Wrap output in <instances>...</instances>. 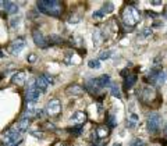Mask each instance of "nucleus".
<instances>
[{
	"label": "nucleus",
	"instance_id": "nucleus-1",
	"mask_svg": "<svg viewBox=\"0 0 167 146\" xmlns=\"http://www.w3.org/2000/svg\"><path fill=\"white\" fill-rule=\"evenodd\" d=\"M39 11L52 17H59L63 11V6L57 0H41L36 3Z\"/></svg>",
	"mask_w": 167,
	"mask_h": 146
},
{
	"label": "nucleus",
	"instance_id": "nucleus-35",
	"mask_svg": "<svg viewBox=\"0 0 167 146\" xmlns=\"http://www.w3.org/2000/svg\"><path fill=\"white\" fill-rule=\"evenodd\" d=\"M164 135L167 136V124H166V127H164Z\"/></svg>",
	"mask_w": 167,
	"mask_h": 146
},
{
	"label": "nucleus",
	"instance_id": "nucleus-33",
	"mask_svg": "<svg viewBox=\"0 0 167 146\" xmlns=\"http://www.w3.org/2000/svg\"><path fill=\"white\" fill-rule=\"evenodd\" d=\"M35 59H36V57H35V54H31V56L27 57V60H28V61H35Z\"/></svg>",
	"mask_w": 167,
	"mask_h": 146
},
{
	"label": "nucleus",
	"instance_id": "nucleus-11",
	"mask_svg": "<svg viewBox=\"0 0 167 146\" xmlns=\"http://www.w3.org/2000/svg\"><path fill=\"white\" fill-rule=\"evenodd\" d=\"M32 38H33L35 45H36L38 47H42V49L48 47V41H46V38L42 35L41 31H33V32H32Z\"/></svg>",
	"mask_w": 167,
	"mask_h": 146
},
{
	"label": "nucleus",
	"instance_id": "nucleus-9",
	"mask_svg": "<svg viewBox=\"0 0 167 146\" xmlns=\"http://www.w3.org/2000/svg\"><path fill=\"white\" fill-rule=\"evenodd\" d=\"M86 121V114L84 111H75V113L70 117V122L74 127H82L84 122Z\"/></svg>",
	"mask_w": 167,
	"mask_h": 146
},
{
	"label": "nucleus",
	"instance_id": "nucleus-8",
	"mask_svg": "<svg viewBox=\"0 0 167 146\" xmlns=\"http://www.w3.org/2000/svg\"><path fill=\"white\" fill-rule=\"evenodd\" d=\"M45 111L46 114H49V116H56L61 111V103L59 99H52L50 102H48V104L45 107Z\"/></svg>",
	"mask_w": 167,
	"mask_h": 146
},
{
	"label": "nucleus",
	"instance_id": "nucleus-5",
	"mask_svg": "<svg viewBox=\"0 0 167 146\" xmlns=\"http://www.w3.org/2000/svg\"><path fill=\"white\" fill-rule=\"evenodd\" d=\"M21 142H22V134H20L16 128L6 132V135H4V146H18Z\"/></svg>",
	"mask_w": 167,
	"mask_h": 146
},
{
	"label": "nucleus",
	"instance_id": "nucleus-7",
	"mask_svg": "<svg viewBox=\"0 0 167 146\" xmlns=\"http://www.w3.org/2000/svg\"><path fill=\"white\" fill-rule=\"evenodd\" d=\"M42 93L38 90L36 85H35V79H31L29 81V85H28V89H27V102H28V104H33L39 99Z\"/></svg>",
	"mask_w": 167,
	"mask_h": 146
},
{
	"label": "nucleus",
	"instance_id": "nucleus-20",
	"mask_svg": "<svg viewBox=\"0 0 167 146\" xmlns=\"http://www.w3.org/2000/svg\"><path fill=\"white\" fill-rule=\"evenodd\" d=\"M113 10H114V4L110 3V1L105 3V4H103V7L100 8V11H102L105 16H106V14H110V13H113Z\"/></svg>",
	"mask_w": 167,
	"mask_h": 146
},
{
	"label": "nucleus",
	"instance_id": "nucleus-22",
	"mask_svg": "<svg viewBox=\"0 0 167 146\" xmlns=\"http://www.w3.org/2000/svg\"><path fill=\"white\" fill-rule=\"evenodd\" d=\"M135 82H137V75H130V77H127L125 78V88L127 89L132 88Z\"/></svg>",
	"mask_w": 167,
	"mask_h": 146
},
{
	"label": "nucleus",
	"instance_id": "nucleus-17",
	"mask_svg": "<svg viewBox=\"0 0 167 146\" xmlns=\"http://www.w3.org/2000/svg\"><path fill=\"white\" fill-rule=\"evenodd\" d=\"M137 124H138V116L135 113H130L128 117H127V122H125L127 128H135Z\"/></svg>",
	"mask_w": 167,
	"mask_h": 146
},
{
	"label": "nucleus",
	"instance_id": "nucleus-38",
	"mask_svg": "<svg viewBox=\"0 0 167 146\" xmlns=\"http://www.w3.org/2000/svg\"><path fill=\"white\" fill-rule=\"evenodd\" d=\"M92 146H98V145H92Z\"/></svg>",
	"mask_w": 167,
	"mask_h": 146
},
{
	"label": "nucleus",
	"instance_id": "nucleus-26",
	"mask_svg": "<svg viewBox=\"0 0 167 146\" xmlns=\"http://www.w3.org/2000/svg\"><path fill=\"white\" fill-rule=\"evenodd\" d=\"M111 54H113V52H111V50H106V52H102L100 54H99V59H98V60H106V59H110Z\"/></svg>",
	"mask_w": 167,
	"mask_h": 146
},
{
	"label": "nucleus",
	"instance_id": "nucleus-27",
	"mask_svg": "<svg viewBox=\"0 0 167 146\" xmlns=\"http://www.w3.org/2000/svg\"><path fill=\"white\" fill-rule=\"evenodd\" d=\"M152 35V29L151 28H143L142 32L139 33V38H148Z\"/></svg>",
	"mask_w": 167,
	"mask_h": 146
},
{
	"label": "nucleus",
	"instance_id": "nucleus-37",
	"mask_svg": "<svg viewBox=\"0 0 167 146\" xmlns=\"http://www.w3.org/2000/svg\"><path fill=\"white\" fill-rule=\"evenodd\" d=\"M4 4V1H0V7H1V6H3Z\"/></svg>",
	"mask_w": 167,
	"mask_h": 146
},
{
	"label": "nucleus",
	"instance_id": "nucleus-16",
	"mask_svg": "<svg viewBox=\"0 0 167 146\" xmlns=\"http://www.w3.org/2000/svg\"><path fill=\"white\" fill-rule=\"evenodd\" d=\"M67 93L68 95H75V96H79V95L84 93V88L77 84H74V85H70L67 88Z\"/></svg>",
	"mask_w": 167,
	"mask_h": 146
},
{
	"label": "nucleus",
	"instance_id": "nucleus-13",
	"mask_svg": "<svg viewBox=\"0 0 167 146\" xmlns=\"http://www.w3.org/2000/svg\"><path fill=\"white\" fill-rule=\"evenodd\" d=\"M25 79H27V74L24 71H17L16 74H13V77H11V82L13 84H17V85H24Z\"/></svg>",
	"mask_w": 167,
	"mask_h": 146
},
{
	"label": "nucleus",
	"instance_id": "nucleus-23",
	"mask_svg": "<svg viewBox=\"0 0 167 146\" xmlns=\"http://www.w3.org/2000/svg\"><path fill=\"white\" fill-rule=\"evenodd\" d=\"M88 67H89V68H92V70H99L102 65H100V61L96 59V60H89V61H88Z\"/></svg>",
	"mask_w": 167,
	"mask_h": 146
},
{
	"label": "nucleus",
	"instance_id": "nucleus-10",
	"mask_svg": "<svg viewBox=\"0 0 167 146\" xmlns=\"http://www.w3.org/2000/svg\"><path fill=\"white\" fill-rule=\"evenodd\" d=\"M25 47V41L22 39V38H18V39H16V41L11 43V46H10V53L11 54H14V56H17V54H20L21 50Z\"/></svg>",
	"mask_w": 167,
	"mask_h": 146
},
{
	"label": "nucleus",
	"instance_id": "nucleus-4",
	"mask_svg": "<svg viewBox=\"0 0 167 146\" xmlns=\"http://www.w3.org/2000/svg\"><path fill=\"white\" fill-rule=\"evenodd\" d=\"M162 121L163 118L159 113H151L148 116V121H146V125H148V130L151 134H157L160 130V125H162Z\"/></svg>",
	"mask_w": 167,
	"mask_h": 146
},
{
	"label": "nucleus",
	"instance_id": "nucleus-25",
	"mask_svg": "<svg viewBox=\"0 0 167 146\" xmlns=\"http://www.w3.org/2000/svg\"><path fill=\"white\" fill-rule=\"evenodd\" d=\"M111 95L114 97H117V99H121V92H120V88H118L116 84L111 85Z\"/></svg>",
	"mask_w": 167,
	"mask_h": 146
},
{
	"label": "nucleus",
	"instance_id": "nucleus-14",
	"mask_svg": "<svg viewBox=\"0 0 167 146\" xmlns=\"http://www.w3.org/2000/svg\"><path fill=\"white\" fill-rule=\"evenodd\" d=\"M29 120L28 118H22L21 121H18L17 122V125H16V130L20 132V134H22L24 135V132H27L28 131V128H29Z\"/></svg>",
	"mask_w": 167,
	"mask_h": 146
},
{
	"label": "nucleus",
	"instance_id": "nucleus-32",
	"mask_svg": "<svg viewBox=\"0 0 167 146\" xmlns=\"http://www.w3.org/2000/svg\"><path fill=\"white\" fill-rule=\"evenodd\" d=\"M109 125L110 127L116 125V118H114V116H109Z\"/></svg>",
	"mask_w": 167,
	"mask_h": 146
},
{
	"label": "nucleus",
	"instance_id": "nucleus-31",
	"mask_svg": "<svg viewBox=\"0 0 167 146\" xmlns=\"http://www.w3.org/2000/svg\"><path fill=\"white\" fill-rule=\"evenodd\" d=\"M43 78H45L46 81L49 82V85H50V84H53V82H54V79H53V78H52V75H49V74H45V75H43Z\"/></svg>",
	"mask_w": 167,
	"mask_h": 146
},
{
	"label": "nucleus",
	"instance_id": "nucleus-2",
	"mask_svg": "<svg viewBox=\"0 0 167 146\" xmlns=\"http://www.w3.org/2000/svg\"><path fill=\"white\" fill-rule=\"evenodd\" d=\"M110 84V75H102V77H98V78H92V79H88L85 84V88L88 90H91L92 93H98L103 88H106L107 85Z\"/></svg>",
	"mask_w": 167,
	"mask_h": 146
},
{
	"label": "nucleus",
	"instance_id": "nucleus-30",
	"mask_svg": "<svg viewBox=\"0 0 167 146\" xmlns=\"http://www.w3.org/2000/svg\"><path fill=\"white\" fill-rule=\"evenodd\" d=\"M130 146H145V143H143L141 139H134V141L130 143Z\"/></svg>",
	"mask_w": 167,
	"mask_h": 146
},
{
	"label": "nucleus",
	"instance_id": "nucleus-19",
	"mask_svg": "<svg viewBox=\"0 0 167 146\" xmlns=\"http://www.w3.org/2000/svg\"><path fill=\"white\" fill-rule=\"evenodd\" d=\"M95 135H96V138L98 139H103L109 135V130H107L106 127H99L98 130H96V134Z\"/></svg>",
	"mask_w": 167,
	"mask_h": 146
},
{
	"label": "nucleus",
	"instance_id": "nucleus-12",
	"mask_svg": "<svg viewBox=\"0 0 167 146\" xmlns=\"http://www.w3.org/2000/svg\"><path fill=\"white\" fill-rule=\"evenodd\" d=\"M35 85H36L38 90H39L41 93H45L46 90H48V88H49V82L46 81L45 78H43V75H42V77H38L36 79H35Z\"/></svg>",
	"mask_w": 167,
	"mask_h": 146
},
{
	"label": "nucleus",
	"instance_id": "nucleus-28",
	"mask_svg": "<svg viewBox=\"0 0 167 146\" xmlns=\"http://www.w3.org/2000/svg\"><path fill=\"white\" fill-rule=\"evenodd\" d=\"M71 134H74V135H79L82 132V127H74V128H71Z\"/></svg>",
	"mask_w": 167,
	"mask_h": 146
},
{
	"label": "nucleus",
	"instance_id": "nucleus-6",
	"mask_svg": "<svg viewBox=\"0 0 167 146\" xmlns=\"http://www.w3.org/2000/svg\"><path fill=\"white\" fill-rule=\"evenodd\" d=\"M167 79L166 73H163L160 68H152L149 75H148V81L151 82L152 85H162Z\"/></svg>",
	"mask_w": 167,
	"mask_h": 146
},
{
	"label": "nucleus",
	"instance_id": "nucleus-18",
	"mask_svg": "<svg viewBox=\"0 0 167 146\" xmlns=\"http://www.w3.org/2000/svg\"><path fill=\"white\" fill-rule=\"evenodd\" d=\"M38 113H39V109H36L33 104H28V107H27V110L24 113V118L28 117L29 120L31 117H38Z\"/></svg>",
	"mask_w": 167,
	"mask_h": 146
},
{
	"label": "nucleus",
	"instance_id": "nucleus-34",
	"mask_svg": "<svg viewBox=\"0 0 167 146\" xmlns=\"http://www.w3.org/2000/svg\"><path fill=\"white\" fill-rule=\"evenodd\" d=\"M152 4H153V6H160L162 1H152Z\"/></svg>",
	"mask_w": 167,
	"mask_h": 146
},
{
	"label": "nucleus",
	"instance_id": "nucleus-36",
	"mask_svg": "<svg viewBox=\"0 0 167 146\" xmlns=\"http://www.w3.org/2000/svg\"><path fill=\"white\" fill-rule=\"evenodd\" d=\"M4 56V54H3V53H1V50H0V57H3Z\"/></svg>",
	"mask_w": 167,
	"mask_h": 146
},
{
	"label": "nucleus",
	"instance_id": "nucleus-3",
	"mask_svg": "<svg viewBox=\"0 0 167 146\" xmlns=\"http://www.w3.org/2000/svg\"><path fill=\"white\" fill-rule=\"evenodd\" d=\"M122 22L128 27H135V25L139 22V18H141V14H139L138 8L132 7V6H127L122 11Z\"/></svg>",
	"mask_w": 167,
	"mask_h": 146
},
{
	"label": "nucleus",
	"instance_id": "nucleus-15",
	"mask_svg": "<svg viewBox=\"0 0 167 146\" xmlns=\"http://www.w3.org/2000/svg\"><path fill=\"white\" fill-rule=\"evenodd\" d=\"M3 7L8 14H17L18 13V4L14 3V1H4Z\"/></svg>",
	"mask_w": 167,
	"mask_h": 146
},
{
	"label": "nucleus",
	"instance_id": "nucleus-24",
	"mask_svg": "<svg viewBox=\"0 0 167 146\" xmlns=\"http://www.w3.org/2000/svg\"><path fill=\"white\" fill-rule=\"evenodd\" d=\"M21 22V17L20 16H17V17H13L11 20H10V27H11L13 29H16L18 25H20Z\"/></svg>",
	"mask_w": 167,
	"mask_h": 146
},
{
	"label": "nucleus",
	"instance_id": "nucleus-29",
	"mask_svg": "<svg viewBox=\"0 0 167 146\" xmlns=\"http://www.w3.org/2000/svg\"><path fill=\"white\" fill-rule=\"evenodd\" d=\"M92 17H94L95 20H100V18H103V17H105V14L99 10V11H95L94 14H92Z\"/></svg>",
	"mask_w": 167,
	"mask_h": 146
},
{
	"label": "nucleus",
	"instance_id": "nucleus-21",
	"mask_svg": "<svg viewBox=\"0 0 167 146\" xmlns=\"http://www.w3.org/2000/svg\"><path fill=\"white\" fill-rule=\"evenodd\" d=\"M92 39H94V46H99L102 43V33L100 31H95L94 35H92Z\"/></svg>",
	"mask_w": 167,
	"mask_h": 146
}]
</instances>
